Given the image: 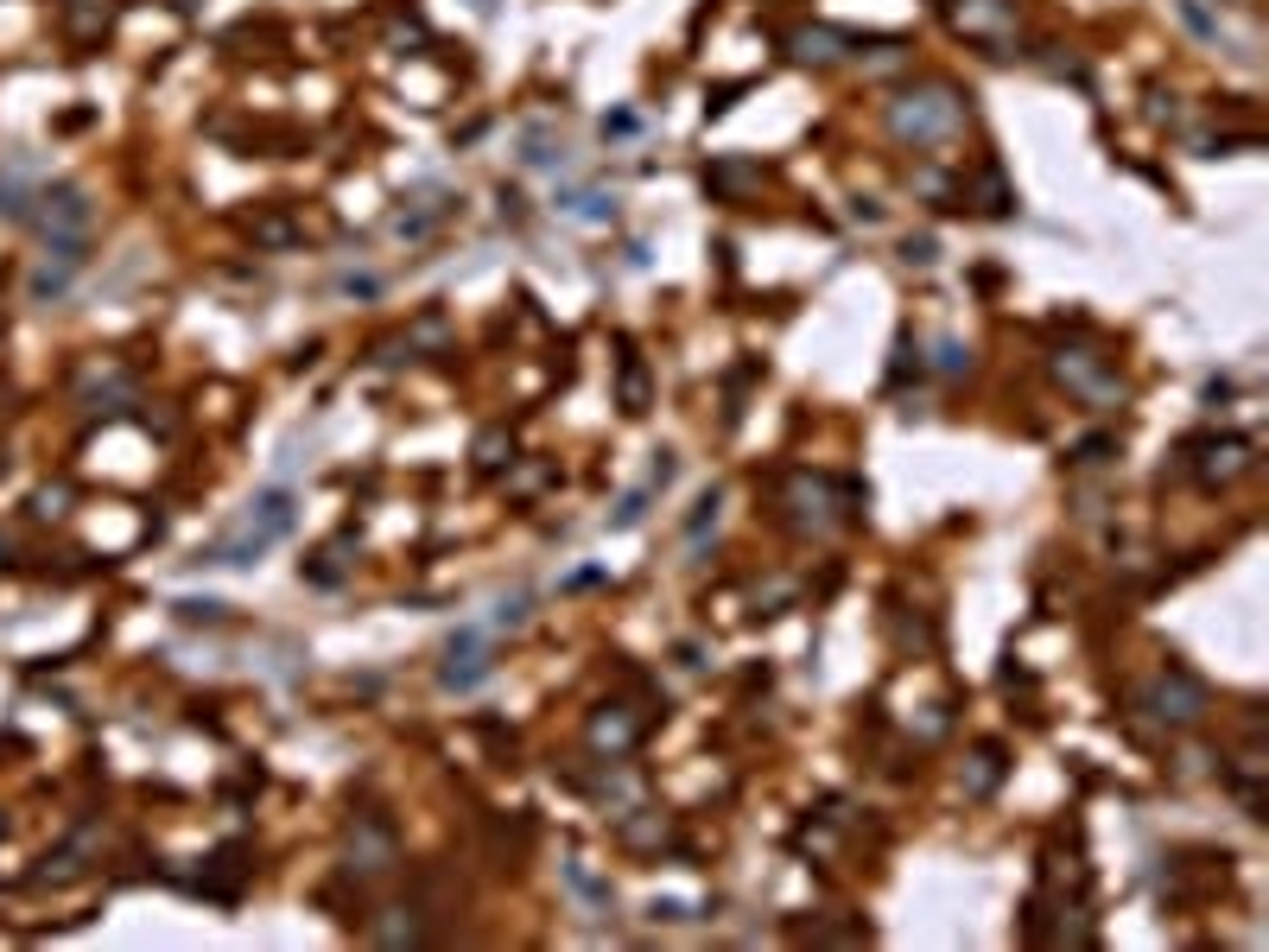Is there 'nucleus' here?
<instances>
[{"label":"nucleus","instance_id":"6ab92c4d","mask_svg":"<svg viewBox=\"0 0 1269 952\" xmlns=\"http://www.w3.org/2000/svg\"><path fill=\"white\" fill-rule=\"evenodd\" d=\"M1174 7H1181V20H1187L1193 32H1206V39H1218V20H1213V13H1199V0H1174Z\"/></svg>","mask_w":1269,"mask_h":952},{"label":"nucleus","instance_id":"1a4fd4ad","mask_svg":"<svg viewBox=\"0 0 1269 952\" xmlns=\"http://www.w3.org/2000/svg\"><path fill=\"white\" fill-rule=\"evenodd\" d=\"M787 52H793V64H838V57H844V32L800 26L793 39H787Z\"/></svg>","mask_w":1269,"mask_h":952},{"label":"nucleus","instance_id":"aec40b11","mask_svg":"<svg viewBox=\"0 0 1269 952\" xmlns=\"http://www.w3.org/2000/svg\"><path fill=\"white\" fill-rule=\"evenodd\" d=\"M908 260H914V267H927V260H934V242H927V235H920V242H908Z\"/></svg>","mask_w":1269,"mask_h":952},{"label":"nucleus","instance_id":"9d476101","mask_svg":"<svg viewBox=\"0 0 1269 952\" xmlns=\"http://www.w3.org/2000/svg\"><path fill=\"white\" fill-rule=\"evenodd\" d=\"M1199 451H1206V463H1199V483H1231L1244 463H1250V458H1244V451H1250L1244 438H1206Z\"/></svg>","mask_w":1269,"mask_h":952},{"label":"nucleus","instance_id":"ddd939ff","mask_svg":"<svg viewBox=\"0 0 1269 952\" xmlns=\"http://www.w3.org/2000/svg\"><path fill=\"white\" fill-rule=\"evenodd\" d=\"M590 737H597L604 749H629L634 744V718L622 712V705H604V712L590 718Z\"/></svg>","mask_w":1269,"mask_h":952},{"label":"nucleus","instance_id":"39448f33","mask_svg":"<svg viewBox=\"0 0 1269 952\" xmlns=\"http://www.w3.org/2000/svg\"><path fill=\"white\" fill-rule=\"evenodd\" d=\"M343 857H350V876H362V883H369V876H387L394 864H401L394 825L375 820V813H369V820H355L350 825V851H343Z\"/></svg>","mask_w":1269,"mask_h":952},{"label":"nucleus","instance_id":"2eb2a0df","mask_svg":"<svg viewBox=\"0 0 1269 952\" xmlns=\"http://www.w3.org/2000/svg\"><path fill=\"white\" fill-rule=\"evenodd\" d=\"M622 407L648 413V375H641V362L634 356H622Z\"/></svg>","mask_w":1269,"mask_h":952},{"label":"nucleus","instance_id":"7ed1b4c3","mask_svg":"<svg viewBox=\"0 0 1269 952\" xmlns=\"http://www.w3.org/2000/svg\"><path fill=\"white\" fill-rule=\"evenodd\" d=\"M25 216L45 229V242H83V229H89V204H83L76 184H45Z\"/></svg>","mask_w":1269,"mask_h":952},{"label":"nucleus","instance_id":"dca6fc26","mask_svg":"<svg viewBox=\"0 0 1269 952\" xmlns=\"http://www.w3.org/2000/svg\"><path fill=\"white\" fill-rule=\"evenodd\" d=\"M375 940H381V946H413V940H419V921H413L406 908H394V921H381Z\"/></svg>","mask_w":1269,"mask_h":952},{"label":"nucleus","instance_id":"f03ea898","mask_svg":"<svg viewBox=\"0 0 1269 952\" xmlns=\"http://www.w3.org/2000/svg\"><path fill=\"white\" fill-rule=\"evenodd\" d=\"M286 534H292V495H286V490L254 495L248 515H242V527L216 546V566H254V553H267V546L286 541Z\"/></svg>","mask_w":1269,"mask_h":952},{"label":"nucleus","instance_id":"4468645a","mask_svg":"<svg viewBox=\"0 0 1269 952\" xmlns=\"http://www.w3.org/2000/svg\"><path fill=\"white\" fill-rule=\"evenodd\" d=\"M565 216H578V223H604V216H616V197H604V191H578V197H565Z\"/></svg>","mask_w":1269,"mask_h":952},{"label":"nucleus","instance_id":"6e6552de","mask_svg":"<svg viewBox=\"0 0 1269 952\" xmlns=\"http://www.w3.org/2000/svg\"><path fill=\"white\" fill-rule=\"evenodd\" d=\"M1054 368H1060V382H1073L1086 400H1111V394H1117V375L1098 356H1086V350H1060V356H1054Z\"/></svg>","mask_w":1269,"mask_h":952},{"label":"nucleus","instance_id":"9b49d317","mask_svg":"<svg viewBox=\"0 0 1269 952\" xmlns=\"http://www.w3.org/2000/svg\"><path fill=\"white\" fill-rule=\"evenodd\" d=\"M952 20H959V32H971V39H996V32L1010 26V0H964Z\"/></svg>","mask_w":1269,"mask_h":952},{"label":"nucleus","instance_id":"f8f14e48","mask_svg":"<svg viewBox=\"0 0 1269 952\" xmlns=\"http://www.w3.org/2000/svg\"><path fill=\"white\" fill-rule=\"evenodd\" d=\"M705 184L717 191V197H743V191H756L761 184V165H749V159H711Z\"/></svg>","mask_w":1269,"mask_h":952},{"label":"nucleus","instance_id":"20e7f679","mask_svg":"<svg viewBox=\"0 0 1269 952\" xmlns=\"http://www.w3.org/2000/svg\"><path fill=\"white\" fill-rule=\"evenodd\" d=\"M489 673H495V661H489V635H482V629H457L451 642H445L438 686H445V693H470V686H482Z\"/></svg>","mask_w":1269,"mask_h":952},{"label":"nucleus","instance_id":"f3484780","mask_svg":"<svg viewBox=\"0 0 1269 952\" xmlns=\"http://www.w3.org/2000/svg\"><path fill=\"white\" fill-rule=\"evenodd\" d=\"M508 458H514V438H508V432H482L477 438V463H482V470H502Z\"/></svg>","mask_w":1269,"mask_h":952},{"label":"nucleus","instance_id":"0eeeda50","mask_svg":"<svg viewBox=\"0 0 1269 952\" xmlns=\"http://www.w3.org/2000/svg\"><path fill=\"white\" fill-rule=\"evenodd\" d=\"M832 477H812V470H800V477H787V509H793V521L800 527H812V534H825L832 527Z\"/></svg>","mask_w":1269,"mask_h":952},{"label":"nucleus","instance_id":"f257e3e1","mask_svg":"<svg viewBox=\"0 0 1269 952\" xmlns=\"http://www.w3.org/2000/svg\"><path fill=\"white\" fill-rule=\"evenodd\" d=\"M959 128H964V103L946 83H927V89H908V96L888 103V133L902 147H946Z\"/></svg>","mask_w":1269,"mask_h":952},{"label":"nucleus","instance_id":"a211bd4d","mask_svg":"<svg viewBox=\"0 0 1269 952\" xmlns=\"http://www.w3.org/2000/svg\"><path fill=\"white\" fill-rule=\"evenodd\" d=\"M996 774H1003V762H996V749H984V756H978V769H971V781H964V788H971V794H990V788H996Z\"/></svg>","mask_w":1269,"mask_h":952},{"label":"nucleus","instance_id":"423d86ee","mask_svg":"<svg viewBox=\"0 0 1269 952\" xmlns=\"http://www.w3.org/2000/svg\"><path fill=\"white\" fill-rule=\"evenodd\" d=\"M1149 712L1162 724H1193L1199 712H1206V693H1199V680L1181 667H1162V680L1149 686Z\"/></svg>","mask_w":1269,"mask_h":952}]
</instances>
